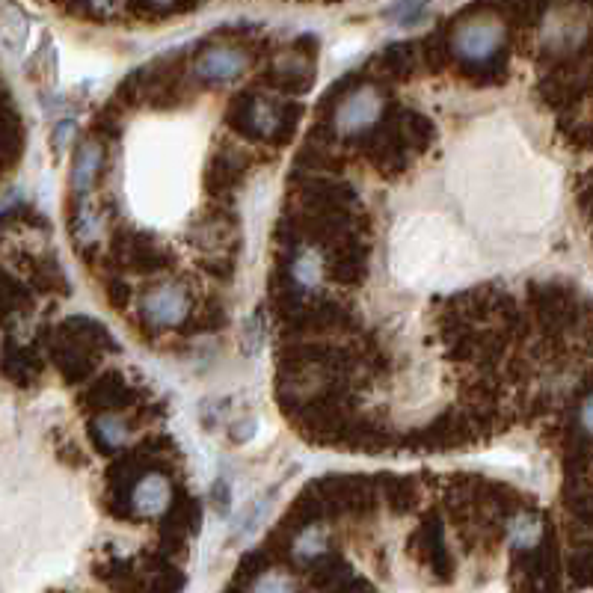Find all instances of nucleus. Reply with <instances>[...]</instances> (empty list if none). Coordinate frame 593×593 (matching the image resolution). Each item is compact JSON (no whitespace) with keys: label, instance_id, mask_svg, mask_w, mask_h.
<instances>
[{"label":"nucleus","instance_id":"nucleus-1","mask_svg":"<svg viewBox=\"0 0 593 593\" xmlns=\"http://www.w3.org/2000/svg\"><path fill=\"white\" fill-rule=\"evenodd\" d=\"M505 39V30L496 18H472L457 27L454 33V51L466 60H487Z\"/></svg>","mask_w":593,"mask_h":593},{"label":"nucleus","instance_id":"nucleus-2","mask_svg":"<svg viewBox=\"0 0 593 593\" xmlns=\"http://www.w3.org/2000/svg\"><path fill=\"white\" fill-rule=\"evenodd\" d=\"M380 92L371 89V86H362L356 92H350L336 110V128L341 134H359L365 131L368 125H374V119L380 116Z\"/></svg>","mask_w":593,"mask_h":593},{"label":"nucleus","instance_id":"nucleus-3","mask_svg":"<svg viewBox=\"0 0 593 593\" xmlns=\"http://www.w3.org/2000/svg\"><path fill=\"white\" fill-rule=\"evenodd\" d=\"M143 315L152 327H175L187 315V294L178 285H158L143 297Z\"/></svg>","mask_w":593,"mask_h":593},{"label":"nucleus","instance_id":"nucleus-4","mask_svg":"<svg viewBox=\"0 0 593 593\" xmlns=\"http://www.w3.org/2000/svg\"><path fill=\"white\" fill-rule=\"evenodd\" d=\"M244 69H247V54L241 48H232V45H217V48L202 51L199 60H196V66H193V72L202 81H214V84L232 81Z\"/></svg>","mask_w":593,"mask_h":593},{"label":"nucleus","instance_id":"nucleus-5","mask_svg":"<svg viewBox=\"0 0 593 593\" xmlns=\"http://www.w3.org/2000/svg\"><path fill=\"white\" fill-rule=\"evenodd\" d=\"M131 502H134V510H137L140 516H149V519L161 516L164 510L170 508L172 502L170 481H167L164 475H158V472L146 475V478L134 487Z\"/></svg>","mask_w":593,"mask_h":593},{"label":"nucleus","instance_id":"nucleus-6","mask_svg":"<svg viewBox=\"0 0 593 593\" xmlns=\"http://www.w3.org/2000/svg\"><path fill=\"white\" fill-rule=\"evenodd\" d=\"M98 167H101V146L98 143H84L78 158H75V167H72V190L84 196L86 190L92 187V181H95Z\"/></svg>","mask_w":593,"mask_h":593},{"label":"nucleus","instance_id":"nucleus-7","mask_svg":"<svg viewBox=\"0 0 593 593\" xmlns=\"http://www.w3.org/2000/svg\"><path fill=\"white\" fill-rule=\"evenodd\" d=\"M128 424L125 419H119V416H113V413H104V416H98L95 419V436L101 439V445L104 448H119V445H125L128 442Z\"/></svg>","mask_w":593,"mask_h":593},{"label":"nucleus","instance_id":"nucleus-8","mask_svg":"<svg viewBox=\"0 0 593 593\" xmlns=\"http://www.w3.org/2000/svg\"><path fill=\"white\" fill-rule=\"evenodd\" d=\"M24 39H27V21L18 15V9L6 6L3 9V42H6L9 54H15L24 45Z\"/></svg>","mask_w":593,"mask_h":593},{"label":"nucleus","instance_id":"nucleus-9","mask_svg":"<svg viewBox=\"0 0 593 593\" xmlns=\"http://www.w3.org/2000/svg\"><path fill=\"white\" fill-rule=\"evenodd\" d=\"M324 546H327V543H324V531H321V528H306V531L297 537V543H294V558L309 561V558L321 555Z\"/></svg>","mask_w":593,"mask_h":593},{"label":"nucleus","instance_id":"nucleus-10","mask_svg":"<svg viewBox=\"0 0 593 593\" xmlns=\"http://www.w3.org/2000/svg\"><path fill=\"white\" fill-rule=\"evenodd\" d=\"M540 534H543V525L534 516H522V519L513 522V543L519 549H531L540 540Z\"/></svg>","mask_w":593,"mask_h":593},{"label":"nucleus","instance_id":"nucleus-11","mask_svg":"<svg viewBox=\"0 0 593 593\" xmlns=\"http://www.w3.org/2000/svg\"><path fill=\"white\" fill-rule=\"evenodd\" d=\"M253 593H294V582L285 573H264L255 579Z\"/></svg>","mask_w":593,"mask_h":593},{"label":"nucleus","instance_id":"nucleus-12","mask_svg":"<svg viewBox=\"0 0 593 593\" xmlns=\"http://www.w3.org/2000/svg\"><path fill=\"white\" fill-rule=\"evenodd\" d=\"M294 279L300 285H315L321 279V261L315 255L303 253L297 261H294Z\"/></svg>","mask_w":593,"mask_h":593},{"label":"nucleus","instance_id":"nucleus-13","mask_svg":"<svg viewBox=\"0 0 593 593\" xmlns=\"http://www.w3.org/2000/svg\"><path fill=\"white\" fill-rule=\"evenodd\" d=\"M264 344V321L261 315H253L247 324H244V353L247 356H255Z\"/></svg>","mask_w":593,"mask_h":593},{"label":"nucleus","instance_id":"nucleus-14","mask_svg":"<svg viewBox=\"0 0 593 593\" xmlns=\"http://www.w3.org/2000/svg\"><path fill=\"white\" fill-rule=\"evenodd\" d=\"M211 496H214V502H217V510H220V513H226V510H229V505H232V487H229V481H226V478L214 481V490H211Z\"/></svg>","mask_w":593,"mask_h":593},{"label":"nucleus","instance_id":"nucleus-15","mask_svg":"<svg viewBox=\"0 0 593 593\" xmlns=\"http://www.w3.org/2000/svg\"><path fill=\"white\" fill-rule=\"evenodd\" d=\"M72 131H75V119H66V122L57 128V134H54V149H57V152H63V146H66V140H69Z\"/></svg>","mask_w":593,"mask_h":593},{"label":"nucleus","instance_id":"nucleus-16","mask_svg":"<svg viewBox=\"0 0 593 593\" xmlns=\"http://www.w3.org/2000/svg\"><path fill=\"white\" fill-rule=\"evenodd\" d=\"M392 15H401L404 21L416 18V15H424V6H416V3H404V6H395Z\"/></svg>","mask_w":593,"mask_h":593},{"label":"nucleus","instance_id":"nucleus-17","mask_svg":"<svg viewBox=\"0 0 593 593\" xmlns=\"http://www.w3.org/2000/svg\"><path fill=\"white\" fill-rule=\"evenodd\" d=\"M582 424L593 433V395H588L585 404H582Z\"/></svg>","mask_w":593,"mask_h":593}]
</instances>
